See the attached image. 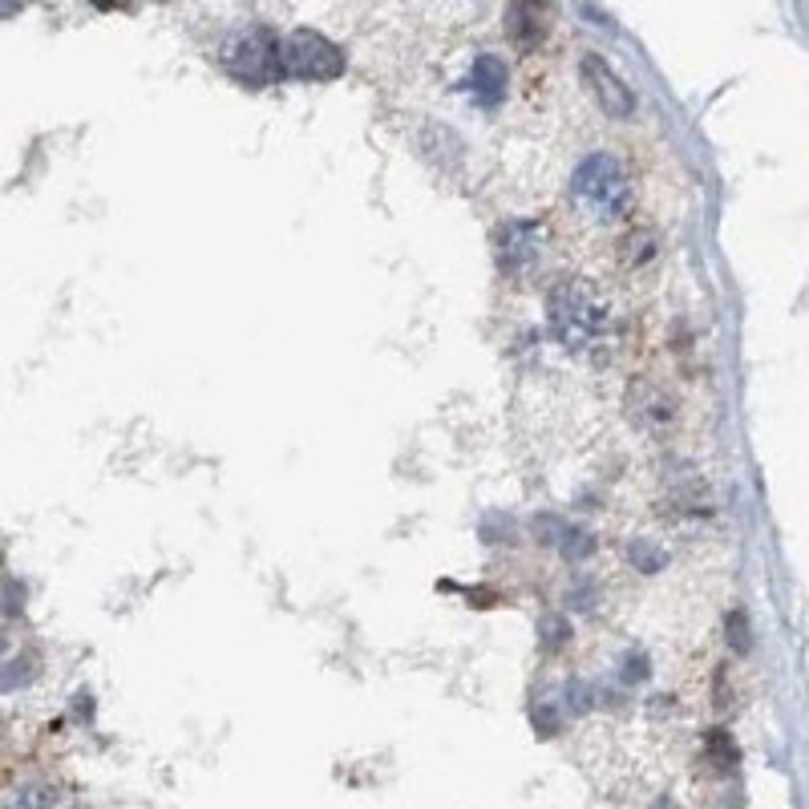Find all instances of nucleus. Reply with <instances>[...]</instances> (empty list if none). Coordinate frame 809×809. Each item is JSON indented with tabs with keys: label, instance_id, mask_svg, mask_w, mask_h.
I'll return each instance as SVG.
<instances>
[{
	"label": "nucleus",
	"instance_id": "20e7f679",
	"mask_svg": "<svg viewBox=\"0 0 809 809\" xmlns=\"http://www.w3.org/2000/svg\"><path fill=\"white\" fill-rule=\"evenodd\" d=\"M583 81L591 86V94H595L599 110L611 113V118H632V110H635L632 89H627L620 77L611 74V65L603 62V57L587 53V57H583Z\"/></svg>",
	"mask_w": 809,
	"mask_h": 809
},
{
	"label": "nucleus",
	"instance_id": "6e6552de",
	"mask_svg": "<svg viewBox=\"0 0 809 809\" xmlns=\"http://www.w3.org/2000/svg\"><path fill=\"white\" fill-rule=\"evenodd\" d=\"M733 639H736V647H741V652H745V647H748V632H745V615H733Z\"/></svg>",
	"mask_w": 809,
	"mask_h": 809
},
{
	"label": "nucleus",
	"instance_id": "0eeeda50",
	"mask_svg": "<svg viewBox=\"0 0 809 809\" xmlns=\"http://www.w3.org/2000/svg\"><path fill=\"white\" fill-rule=\"evenodd\" d=\"M652 255H656V243L647 236L623 239V263H627V267H639V263H647Z\"/></svg>",
	"mask_w": 809,
	"mask_h": 809
},
{
	"label": "nucleus",
	"instance_id": "f257e3e1",
	"mask_svg": "<svg viewBox=\"0 0 809 809\" xmlns=\"http://www.w3.org/2000/svg\"><path fill=\"white\" fill-rule=\"evenodd\" d=\"M571 207L591 227L620 223L627 207H632V187H627V175H623L620 162L611 154L587 158L571 178Z\"/></svg>",
	"mask_w": 809,
	"mask_h": 809
},
{
	"label": "nucleus",
	"instance_id": "423d86ee",
	"mask_svg": "<svg viewBox=\"0 0 809 809\" xmlns=\"http://www.w3.org/2000/svg\"><path fill=\"white\" fill-rule=\"evenodd\" d=\"M506 29H511L514 45H523V50L538 45V37H543V21H538L535 4H531V0H518V4L511 9V21H506Z\"/></svg>",
	"mask_w": 809,
	"mask_h": 809
},
{
	"label": "nucleus",
	"instance_id": "7ed1b4c3",
	"mask_svg": "<svg viewBox=\"0 0 809 809\" xmlns=\"http://www.w3.org/2000/svg\"><path fill=\"white\" fill-rule=\"evenodd\" d=\"M340 53L328 45L316 33H296V37L284 41L280 50V69L287 77H308V81H328V77L340 74Z\"/></svg>",
	"mask_w": 809,
	"mask_h": 809
},
{
	"label": "nucleus",
	"instance_id": "39448f33",
	"mask_svg": "<svg viewBox=\"0 0 809 809\" xmlns=\"http://www.w3.org/2000/svg\"><path fill=\"white\" fill-rule=\"evenodd\" d=\"M632 409H635V417L647 425V429H664V425H668V417H673V401L664 397L660 389L635 385L632 389Z\"/></svg>",
	"mask_w": 809,
	"mask_h": 809
},
{
	"label": "nucleus",
	"instance_id": "f03ea898",
	"mask_svg": "<svg viewBox=\"0 0 809 809\" xmlns=\"http://www.w3.org/2000/svg\"><path fill=\"white\" fill-rule=\"evenodd\" d=\"M547 308H550V328L571 349H587V345H595L608 332V308L599 304L595 292L587 284H559L550 292Z\"/></svg>",
	"mask_w": 809,
	"mask_h": 809
}]
</instances>
